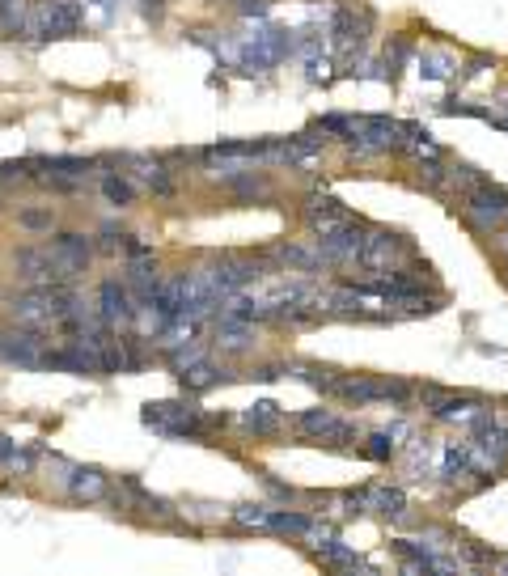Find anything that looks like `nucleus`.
Instances as JSON below:
<instances>
[{
    "instance_id": "obj_26",
    "label": "nucleus",
    "mask_w": 508,
    "mask_h": 576,
    "mask_svg": "<svg viewBox=\"0 0 508 576\" xmlns=\"http://www.w3.org/2000/svg\"><path fill=\"white\" fill-rule=\"evenodd\" d=\"M390 454H394V441H390V432H373V437H369V458L386 462Z\"/></svg>"
},
{
    "instance_id": "obj_4",
    "label": "nucleus",
    "mask_w": 508,
    "mask_h": 576,
    "mask_svg": "<svg viewBox=\"0 0 508 576\" xmlns=\"http://www.w3.org/2000/svg\"><path fill=\"white\" fill-rule=\"evenodd\" d=\"M398 259H407V242L398 238V233L365 229V238H360V255H356L360 267H373V272H394Z\"/></svg>"
},
{
    "instance_id": "obj_14",
    "label": "nucleus",
    "mask_w": 508,
    "mask_h": 576,
    "mask_svg": "<svg viewBox=\"0 0 508 576\" xmlns=\"http://www.w3.org/2000/svg\"><path fill=\"white\" fill-rule=\"evenodd\" d=\"M432 411H437V416H441L445 424H462V428H470L479 416H487V407H483V403H475V399H449V394L441 399V407H432Z\"/></svg>"
},
{
    "instance_id": "obj_27",
    "label": "nucleus",
    "mask_w": 508,
    "mask_h": 576,
    "mask_svg": "<svg viewBox=\"0 0 508 576\" xmlns=\"http://www.w3.org/2000/svg\"><path fill=\"white\" fill-rule=\"evenodd\" d=\"M441 178H445V170L437 166V161H428V166H424V183L428 187H441Z\"/></svg>"
},
{
    "instance_id": "obj_15",
    "label": "nucleus",
    "mask_w": 508,
    "mask_h": 576,
    "mask_svg": "<svg viewBox=\"0 0 508 576\" xmlns=\"http://www.w3.org/2000/svg\"><path fill=\"white\" fill-rule=\"evenodd\" d=\"M216 348L229 352V356H238V352L254 348V339H250V322H225V318H221V327H216Z\"/></svg>"
},
{
    "instance_id": "obj_25",
    "label": "nucleus",
    "mask_w": 508,
    "mask_h": 576,
    "mask_svg": "<svg viewBox=\"0 0 508 576\" xmlns=\"http://www.w3.org/2000/svg\"><path fill=\"white\" fill-rule=\"evenodd\" d=\"M233 517H238L242 526H259V530H267V526H271V509H263V504H250V509H238Z\"/></svg>"
},
{
    "instance_id": "obj_21",
    "label": "nucleus",
    "mask_w": 508,
    "mask_h": 576,
    "mask_svg": "<svg viewBox=\"0 0 508 576\" xmlns=\"http://www.w3.org/2000/svg\"><path fill=\"white\" fill-rule=\"evenodd\" d=\"M335 39L343 43V47H356L365 34H360V22H356V13L352 9H339L335 13Z\"/></svg>"
},
{
    "instance_id": "obj_22",
    "label": "nucleus",
    "mask_w": 508,
    "mask_h": 576,
    "mask_svg": "<svg viewBox=\"0 0 508 576\" xmlns=\"http://www.w3.org/2000/svg\"><path fill=\"white\" fill-rule=\"evenodd\" d=\"M17 225L30 229V233H51L56 212H51V208H22V212H17Z\"/></svg>"
},
{
    "instance_id": "obj_18",
    "label": "nucleus",
    "mask_w": 508,
    "mask_h": 576,
    "mask_svg": "<svg viewBox=\"0 0 508 576\" xmlns=\"http://www.w3.org/2000/svg\"><path fill=\"white\" fill-rule=\"evenodd\" d=\"M276 259L284 267H297V272H318V267H326L322 255H318V246L314 250H305V246H276Z\"/></svg>"
},
{
    "instance_id": "obj_29",
    "label": "nucleus",
    "mask_w": 508,
    "mask_h": 576,
    "mask_svg": "<svg viewBox=\"0 0 508 576\" xmlns=\"http://www.w3.org/2000/svg\"><path fill=\"white\" fill-rule=\"evenodd\" d=\"M238 9L250 17V13H267V0H238Z\"/></svg>"
},
{
    "instance_id": "obj_3",
    "label": "nucleus",
    "mask_w": 508,
    "mask_h": 576,
    "mask_svg": "<svg viewBox=\"0 0 508 576\" xmlns=\"http://www.w3.org/2000/svg\"><path fill=\"white\" fill-rule=\"evenodd\" d=\"M288 51H293V39H288V30H259L254 39H246L238 47V60L246 72H267L271 64H280Z\"/></svg>"
},
{
    "instance_id": "obj_2",
    "label": "nucleus",
    "mask_w": 508,
    "mask_h": 576,
    "mask_svg": "<svg viewBox=\"0 0 508 576\" xmlns=\"http://www.w3.org/2000/svg\"><path fill=\"white\" fill-rule=\"evenodd\" d=\"M51 263H56V280L68 284L72 276H81L89 263H94V242L85 233H56L51 238Z\"/></svg>"
},
{
    "instance_id": "obj_30",
    "label": "nucleus",
    "mask_w": 508,
    "mask_h": 576,
    "mask_svg": "<svg viewBox=\"0 0 508 576\" xmlns=\"http://www.w3.org/2000/svg\"><path fill=\"white\" fill-rule=\"evenodd\" d=\"M140 5H144V13H149V17H157V13H161V5H166V0H140Z\"/></svg>"
},
{
    "instance_id": "obj_11",
    "label": "nucleus",
    "mask_w": 508,
    "mask_h": 576,
    "mask_svg": "<svg viewBox=\"0 0 508 576\" xmlns=\"http://www.w3.org/2000/svg\"><path fill=\"white\" fill-rule=\"evenodd\" d=\"M297 428L310 432V437H326V441H352V428L335 420L331 411H305V416H297Z\"/></svg>"
},
{
    "instance_id": "obj_8",
    "label": "nucleus",
    "mask_w": 508,
    "mask_h": 576,
    "mask_svg": "<svg viewBox=\"0 0 508 576\" xmlns=\"http://www.w3.org/2000/svg\"><path fill=\"white\" fill-rule=\"evenodd\" d=\"M13 272L22 276L26 284H60L47 246H17L13 250Z\"/></svg>"
},
{
    "instance_id": "obj_1",
    "label": "nucleus",
    "mask_w": 508,
    "mask_h": 576,
    "mask_svg": "<svg viewBox=\"0 0 508 576\" xmlns=\"http://www.w3.org/2000/svg\"><path fill=\"white\" fill-rule=\"evenodd\" d=\"M462 216L479 233H496L508 221V191H500L492 183H475L466 191V200H462Z\"/></svg>"
},
{
    "instance_id": "obj_20",
    "label": "nucleus",
    "mask_w": 508,
    "mask_h": 576,
    "mask_svg": "<svg viewBox=\"0 0 508 576\" xmlns=\"http://www.w3.org/2000/svg\"><path fill=\"white\" fill-rule=\"evenodd\" d=\"M102 195H106V200H111L115 208H127V204L136 200V187L127 183V178H119V174H106V178H102Z\"/></svg>"
},
{
    "instance_id": "obj_16",
    "label": "nucleus",
    "mask_w": 508,
    "mask_h": 576,
    "mask_svg": "<svg viewBox=\"0 0 508 576\" xmlns=\"http://www.w3.org/2000/svg\"><path fill=\"white\" fill-rule=\"evenodd\" d=\"M470 471H475V458H470V445H449L445 454H441V479L458 483V479H466Z\"/></svg>"
},
{
    "instance_id": "obj_6",
    "label": "nucleus",
    "mask_w": 508,
    "mask_h": 576,
    "mask_svg": "<svg viewBox=\"0 0 508 576\" xmlns=\"http://www.w3.org/2000/svg\"><path fill=\"white\" fill-rule=\"evenodd\" d=\"M259 276H263V267L254 259H221V263L204 267V280H208V288L216 297L238 293V288H246L250 280H259Z\"/></svg>"
},
{
    "instance_id": "obj_19",
    "label": "nucleus",
    "mask_w": 508,
    "mask_h": 576,
    "mask_svg": "<svg viewBox=\"0 0 508 576\" xmlns=\"http://www.w3.org/2000/svg\"><path fill=\"white\" fill-rule=\"evenodd\" d=\"M365 504H373V509L386 513V517H403L407 496L398 492V488H377V492H365Z\"/></svg>"
},
{
    "instance_id": "obj_13",
    "label": "nucleus",
    "mask_w": 508,
    "mask_h": 576,
    "mask_svg": "<svg viewBox=\"0 0 508 576\" xmlns=\"http://www.w3.org/2000/svg\"><path fill=\"white\" fill-rule=\"evenodd\" d=\"M127 288H132V297L136 301H149L157 288H161V276H157V263L153 255L149 259H136L132 267H127Z\"/></svg>"
},
{
    "instance_id": "obj_12",
    "label": "nucleus",
    "mask_w": 508,
    "mask_h": 576,
    "mask_svg": "<svg viewBox=\"0 0 508 576\" xmlns=\"http://www.w3.org/2000/svg\"><path fill=\"white\" fill-rule=\"evenodd\" d=\"M178 382H183V390H191V394H199V390H208V386H216V382H225V369H216L212 360H191V365H183L178 369Z\"/></svg>"
},
{
    "instance_id": "obj_10",
    "label": "nucleus",
    "mask_w": 508,
    "mask_h": 576,
    "mask_svg": "<svg viewBox=\"0 0 508 576\" xmlns=\"http://www.w3.org/2000/svg\"><path fill=\"white\" fill-rule=\"evenodd\" d=\"M68 496L72 500H85V504H98L111 496V479H106L98 466H72V475H68Z\"/></svg>"
},
{
    "instance_id": "obj_24",
    "label": "nucleus",
    "mask_w": 508,
    "mask_h": 576,
    "mask_svg": "<svg viewBox=\"0 0 508 576\" xmlns=\"http://www.w3.org/2000/svg\"><path fill=\"white\" fill-rule=\"evenodd\" d=\"M267 530H280V534H310V517L271 509V526H267Z\"/></svg>"
},
{
    "instance_id": "obj_17",
    "label": "nucleus",
    "mask_w": 508,
    "mask_h": 576,
    "mask_svg": "<svg viewBox=\"0 0 508 576\" xmlns=\"http://www.w3.org/2000/svg\"><path fill=\"white\" fill-rule=\"evenodd\" d=\"M242 424L250 428V432H259V437H271V432H280V407L276 403H254L246 416H242Z\"/></svg>"
},
{
    "instance_id": "obj_31",
    "label": "nucleus",
    "mask_w": 508,
    "mask_h": 576,
    "mask_svg": "<svg viewBox=\"0 0 508 576\" xmlns=\"http://www.w3.org/2000/svg\"><path fill=\"white\" fill-rule=\"evenodd\" d=\"M94 5H98V9H102V17H111V13H115V9H119V0H94Z\"/></svg>"
},
{
    "instance_id": "obj_7",
    "label": "nucleus",
    "mask_w": 508,
    "mask_h": 576,
    "mask_svg": "<svg viewBox=\"0 0 508 576\" xmlns=\"http://www.w3.org/2000/svg\"><path fill=\"white\" fill-rule=\"evenodd\" d=\"M140 301L132 297V288L119 284V280H102L98 288V318L106 322V327H127V322L136 318Z\"/></svg>"
},
{
    "instance_id": "obj_5",
    "label": "nucleus",
    "mask_w": 508,
    "mask_h": 576,
    "mask_svg": "<svg viewBox=\"0 0 508 576\" xmlns=\"http://www.w3.org/2000/svg\"><path fill=\"white\" fill-rule=\"evenodd\" d=\"M331 390L352 403H403L411 394L407 382H373V377H335Z\"/></svg>"
},
{
    "instance_id": "obj_28",
    "label": "nucleus",
    "mask_w": 508,
    "mask_h": 576,
    "mask_svg": "<svg viewBox=\"0 0 508 576\" xmlns=\"http://www.w3.org/2000/svg\"><path fill=\"white\" fill-rule=\"evenodd\" d=\"M424 72H428V77H445V72H449V60H441V56H432Z\"/></svg>"
},
{
    "instance_id": "obj_9",
    "label": "nucleus",
    "mask_w": 508,
    "mask_h": 576,
    "mask_svg": "<svg viewBox=\"0 0 508 576\" xmlns=\"http://www.w3.org/2000/svg\"><path fill=\"white\" fill-rule=\"evenodd\" d=\"M81 26V5L77 0H47L43 5V17H39V30L47 39H68V34H77Z\"/></svg>"
},
{
    "instance_id": "obj_23",
    "label": "nucleus",
    "mask_w": 508,
    "mask_h": 576,
    "mask_svg": "<svg viewBox=\"0 0 508 576\" xmlns=\"http://www.w3.org/2000/svg\"><path fill=\"white\" fill-rule=\"evenodd\" d=\"M26 26V0H0V30L17 34Z\"/></svg>"
},
{
    "instance_id": "obj_32",
    "label": "nucleus",
    "mask_w": 508,
    "mask_h": 576,
    "mask_svg": "<svg viewBox=\"0 0 508 576\" xmlns=\"http://www.w3.org/2000/svg\"><path fill=\"white\" fill-rule=\"evenodd\" d=\"M504 568H508V560H504Z\"/></svg>"
}]
</instances>
